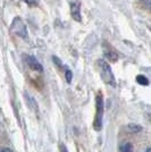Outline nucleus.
Segmentation results:
<instances>
[{
	"mask_svg": "<svg viewBox=\"0 0 151 152\" xmlns=\"http://www.w3.org/2000/svg\"><path fill=\"white\" fill-rule=\"evenodd\" d=\"M98 65H99V68H100V74L102 76V80L107 84H109L110 86L115 88L116 86V81H115V76L111 72L110 66L105 60H99Z\"/></svg>",
	"mask_w": 151,
	"mask_h": 152,
	"instance_id": "obj_1",
	"label": "nucleus"
},
{
	"mask_svg": "<svg viewBox=\"0 0 151 152\" xmlns=\"http://www.w3.org/2000/svg\"><path fill=\"white\" fill-rule=\"evenodd\" d=\"M95 106H97V113L95 119V129L100 131L102 128V117H103V98L101 92H98L95 96Z\"/></svg>",
	"mask_w": 151,
	"mask_h": 152,
	"instance_id": "obj_2",
	"label": "nucleus"
},
{
	"mask_svg": "<svg viewBox=\"0 0 151 152\" xmlns=\"http://www.w3.org/2000/svg\"><path fill=\"white\" fill-rule=\"evenodd\" d=\"M10 28H12V32L15 33L16 35H18V37L23 39H27V30H26V26L23 23L22 18L16 17V18L14 19Z\"/></svg>",
	"mask_w": 151,
	"mask_h": 152,
	"instance_id": "obj_3",
	"label": "nucleus"
},
{
	"mask_svg": "<svg viewBox=\"0 0 151 152\" xmlns=\"http://www.w3.org/2000/svg\"><path fill=\"white\" fill-rule=\"evenodd\" d=\"M70 14H72V17L75 19L76 22H82L80 1H72L70 2Z\"/></svg>",
	"mask_w": 151,
	"mask_h": 152,
	"instance_id": "obj_4",
	"label": "nucleus"
},
{
	"mask_svg": "<svg viewBox=\"0 0 151 152\" xmlns=\"http://www.w3.org/2000/svg\"><path fill=\"white\" fill-rule=\"evenodd\" d=\"M25 57H26L25 58L26 63H27V65L31 67L32 69L38 70V72H43V67H42V65L39 63L35 58L32 57V56H25Z\"/></svg>",
	"mask_w": 151,
	"mask_h": 152,
	"instance_id": "obj_5",
	"label": "nucleus"
},
{
	"mask_svg": "<svg viewBox=\"0 0 151 152\" xmlns=\"http://www.w3.org/2000/svg\"><path fill=\"white\" fill-rule=\"evenodd\" d=\"M24 95H25L26 98V101H27V103H29V106H30V108H32V109H34V110H38V104H37V102H35V100L32 98L31 95L29 94L27 92H25L24 93Z\"/></svg>",
	"mask_w": 151,
	"mask_h": 152,
	"instance_id": "obj_6",
	"label": "nucleus"
},
{
	"mask_svg": "<svg viewBox=\"0 0 151 152\" xmlns=\"http://www.w3.org/2000/svg\"><path fill=\"white\" fill-rule=\"evenodd\" d=\"M136 82H138L140 85H144V86L149 85V80H148L144 75H138L136 76Z\"/></svg>",
	"mask_w": 151,
	"mask_h": 152,
	"instance_id": "obj_7",
	"label": "nucleus"
},
{
	"mask_svg": "<svg viewBox=\"0 0 151 152\" xmlns=\"http://www.w3.org/2000/svg\"><path fill=\"white\" fill-rule=\"evenodd\" d=\"M127 129H128L131 133H139V132L142 131V127L136 125V124H130V125L127 126Z\"/></svg>",
	"mask_w": 151,
	"mask_h": 152,
	"instance_id": "obj_8",
	"label": "nucleus"
},
{
	"mask_svg": "<svg viewBox=\"0 0 151 152\" xmlns=\"http://www.w3.org/2000/svg\"><path fill=\"white\" fill-rule=\"evenodd\" d=\"M120 152H133V145L130 142H126L120 148Z\"/></svg>",
	"mask_w": 151,
	"mask_h": 152,
	"instance_id": "obj_9",
	"label": "nucleus"
},
{
	"mask_svg": "<svg viewBox=\"0 0 151 152\" xmlns=\"http://www.w3.org/2000/svg\"><path fill=\"white\" fill-rule=\"evenodd\" d=\"M106 57H107L110 61H117V59H118V56H117L115 52H107V53H106Z\"/></svg>",
	"mask_w": 151,
	"mask_h": 152,
	"instance_id": "obj_10",
	"label": "nucleus"
},
{
	"mask_svg": "<svg viewBox=\"0 0 151 152\" xmlns=\"http://www.w3.org/2000/svg\"><path fill=\"white\" fill-rule=\"evenodd\" d=\"M65 75H66V81H67V83H70V82H72V78H73V73H72V70H70V69H67V68H66Z\"/></svg>",
	"mask_w": 151,
	"mask_h": 152,
	"instance_id": "obj_11",
	"label": "nucleus"
},
{
	"mask_svg": "<svg viewBox=\"0 0 151 152\" xmlns=\"http://www.w3.org/2000/svg\"><path fill=\"white\" fill-rule=\"evenodd\" d=\"M26 4H29L30 6H37L38 5V0H24Z\"/></svg>",
	"mask_w": 151,
	"mask_h": 152,
	"instance_id": "obj_12",
	"label": "nucleus"
},
{
	"mask_svg": "<svg viewBox=\"0 0 151 152\" xmlns=\"http://www.w3.org/2000/svg\"><path fill=\"white\" fill-rule=\"evenodd\" d=\"M60 152H68V151H67V148L64 145V144H62V145H60Z\"/></svg>",
	"mask_w": 151,
	"mask_h": 152,
	"instance_id": "obj_13",
	"label": "nucleus"
},
{
	"mask_svg": "<svg viewBox=\"0 0 151 152\" xmlns=\"http://www.w3.org/2000/svg\"><path fill=\"white\" fill-rule=\"evenodd\" d=\"M0 152H13V151H12L9 148H5V149H2V150H1Z\"/></svg>",
	"mask_w": 151,
	"mask_h": 152,
	"instance_id": "obj_14",
	"label": "nucleus"
},
{
	"mask_svg": "<svg viewBox=\"0 0 151 152\" xmlns=\"http://www.w3.org/2000/svg\"><path fill=\"white\" fill-rule=\"evenodd\" d=\"M145 152H151V149H150V148H148V149H147V151H145Z\"/></svg>",
	"mask_w": 151,
	"mask_h": 152,
	"instance_id": "obj_15",
	"label": "nucleus"
},
{
	"mask_svg": "<svg viewBox=\"0 0 151 152\" xmlns=\"http://www.w3.org/2000/svg\"><path fill=\"white\" fill-rule=\"evenodd\" d=\"M141 1H142V0H141Z\"/></svg>",
	"mask_w": 151,
	"mask_h": 152,
	"instance_id": "obj_16",
	"label": "nucleus"
}]
</instances>
